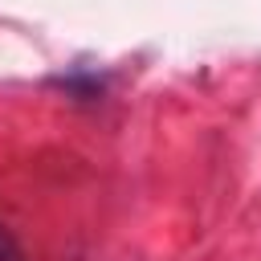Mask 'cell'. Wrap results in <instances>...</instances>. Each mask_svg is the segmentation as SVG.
Instances as JSON below:
<instances>
[{
  "label": "cell",
  "mask_w": 261,
  "mask_h": 261,
  "mask_svg": "<svg viewBox=\"0 0 261 261\" xmlns=\"http://www.w3.org/2000/svg\"><path fill=\"white\" fill-rule=\"evenodd\" d=\"M0 261H24V253L16 249V241H12L8 228H0Z\"/></svg>",
  "instance_id": "cell-1"
}]
</instances>
